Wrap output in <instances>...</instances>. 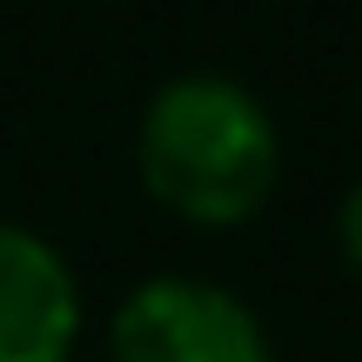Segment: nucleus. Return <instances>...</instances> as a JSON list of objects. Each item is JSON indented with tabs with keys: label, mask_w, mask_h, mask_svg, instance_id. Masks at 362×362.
I'll return each instance as SVG.
<instances>
[{
	"label": "nucleus",
	"mask_w": 362,
	"mask_h": 362,
	"mask_svg": "<svg viewBox=\"0 0 362 362\" xmlns=\"http://www.w3.org/2000/svg\"><path fill=\"white\" fill-rule=\"evenodd\" d=\"M81 336V288L34 228L0 221V362H67Z\"/></svg>",
	"instance_id": "7ed1b4c3"
},
{
	"label": "nucleus",
	"mask_w": 362,
	"mask_h": 362,
	"mask_svg": "<svg viewBox=\"0 0 362 362\" xmlns=\"http://www.w3.org/2000/svg\"><path fill=\"white\" fill-rule=\"evenodd\" d=\"M275 168H282L275 121L235 81H168L141 115V181L181 221H202V228L248 221L269 202Z\"/></svg>",
	"instance_id": "f257e3e1"
},
{
	"label": "nucleus",
	"mask_w": 362,
	"mask_h": 362,
	"mask_svg": "<svg viewBox=\"0 0 362 362\" xmlns=\"http://www.w3.org/2000/svg\"><path fill=\"white\" fill-rule=\"evenodd\" d=\"M115 362H269L262 322L215 282L155 275L115 309Z\"/></svg>",
	"instance_id": "f03ea898"
},
{
	"label": "nucleus",
	"mask_w": 362,
	"mask_h": 362,
	"mask_svg": "<svg viewBox=\"0 0 362 362\" xmlns=\"http://www.w3.org/2000/svg\"><path fill=\"white\" fill-rule=\"evenodd\" d=\"M342 248H349V262L362 269V181L349 188V202H342Z\"/></svg>",
	"instance_id": "20e7f679"
}]
</instances>
